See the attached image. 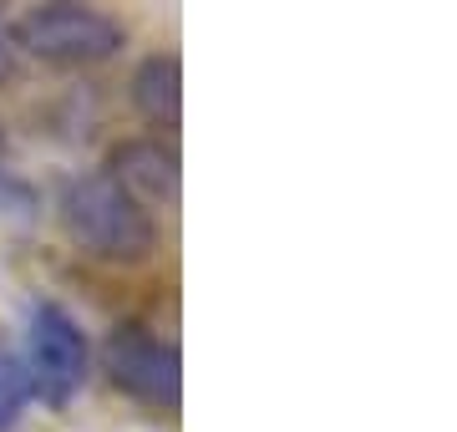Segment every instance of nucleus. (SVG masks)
I'll return each instance as SVG.
<instances>
[{
    "mask_svg": "<svg viewBox=\"0 0 457 432\" xmlns=\"http://www.w3.org/2000/svg\"><path fill=\"white\" fill-rule=\"evenodd\" d=\"M62 229L102 265H137L158 250V219L112 173H82L62 188Z\"/></svg>",
    "mask_w": 457,
    "mask_h": 432,
    "instance_id": "nucleus-1",
    "label": "nucleus"
},
{
    "mask_svg": "<svg viewBox=\"0 0 457 432\" xmlns=\"http://www.w3.org/2000/svg\"><path fill=\"white\" fill-rule=\"evenodd\" d=\"M16 41L51 67H97L128 46V26L97 5H36L16 21Z\"/></svg>",
    "mask_w": 457,
    "mask_h": 432,
    "instance_id": "nucleus-2",
    "label": "nucleus"
},
{
    "mask_svg": "<svg viewBox=\"0 0 457 432\" xmlns=\"http://www.w3.org/2000/svg\"><path fill=\"white\" fill-rule=\"evenodd\" d=\"M102 366H107V377H112L117 392H128L132 402L158 407V412H179V402H183L179 346L163 341L158 331H147L143 320H122V326L107 331Z\"/></svg>",
    "mask_w": 457,
    "mask_h": 432,
    "instance_id": "nucleus-3",
    "label": "nucleus"
},
{
    "mask_svg": "<svg viewBox=\"0 0 457 432\" xmlns=\"http://www.w3.org/2000/svg\"><path fill=\"white\" fill-rule=\"evenodd\" d=\"M31 382L51 407H66L92 377V346L77 316L56 305V300H36L31 305Z\"/></svg>",
    "mask_w": 457,
    "mask_h": 432,
    "instance_id": "nucleus-4",
    "label": "nucleus"
},
{
    "mask_svg": "<svg viewBox=\"0 0 457 432\" xmlns=\"http://www.w3.org/2000/svg\"><path fill=\"white\" fill-rule=\"evenodd\" d=\"M132 199L143 204H173L179 199V183H183V163L179 148L163 143V137H128L122 148L112 153V168H107Z\"/></svg>",
    "mask_w": 457,
    "mask_h": 432,
    "instance_id": "nucleus-5",
    "label": "nucleus"
},
{
    "mask_svg": "<svg viewBox=\"0 0 457 432\" xmlns=\"http://www.w3.org/2000/svg\"><path fill=\"white\" fill-rule=\"evenodd\" d=\"M132 102H137V112H143L147 122L179 128V117H183V62L173 51H158V56H147L143 67L132 71Z\"/></svg>",
    "mask_w": 457,
    "mask_h": 432,
    "instance_id": "nucleus-6",
    "label": "nucleus"
},
{
    "mask_svg": "<svg viewBox=\"0 0 457 432\" xmlns=\"http://www.w3.org/2000/svg\"><path fill=\"white\" fill-rule=\"evenodd\" d=\"M36 382H31V366L21 351H11L0 341V432H11L21 422V412L31 407Z\"/></svg>",
    "mask_w": 457,
    "mask_h": 432,
    "instance_id": "nucleus-7",
    "label": "nucleus"
},
{
    "mask_svg": "<svg viewBox=\"0 0 457 432\" xmlns=\"http://www.w3.org/2000/svg\"><path fill=\"white\" fill-rule=\"evenodd\" d=\"M5 67H11V41H5V26H0V77H5Z\"/></svg>",
    "mask_w": 457,
    "mask_h": 432,
    "instance_id": "nucleus-8",
    "label": "nucleus"
}]
</instances>
